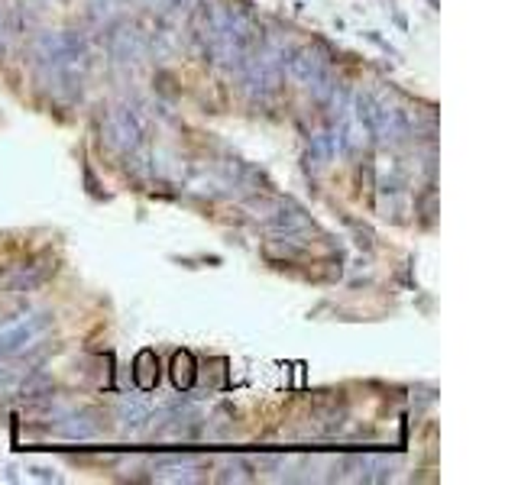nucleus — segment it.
I'll list each match as a JSON object with an SVG mask.
<instances>
[{
    "label": "nucleus",
    "instance_id": "obj_7",
    "mask_svg": "<svg viewBox=\"0 0 518 485\" xmlns=\"http://www.w3.org/2000/svg\"><path fill=\"white\" fill-rule=\"evenodd\" d=\"M62 437H68V440H94L97 427H94V424H85L81 417H68V421L62 424Z\"/></svg>",
    "mask_w": 518,
    "mask_h": 485
},
{
    "label": "nucleus",
    "instance_id": "obj_4",
    "mask_svg": "<svg viewBox=\"0 0 518 485\" xmlns=\"http://www.w3.org/2000/svg\"><path fill=\"white\" fill-rule=\"evenodd\" d=\"M104 139L107 146L117 152H133L146 143V120L140 117V111L120 103V107H111L107 117H104Z\"/></svg>",
    "mask_w": 518,
    "mask_h": 485
},
{
    "label": "nucleus",
    "instance_id": "obj_5",
    "mask_svg": "<svg viewBox=\"0 0 518 485\" xmlns=\"http://www.w3.org/2000/svg\"><path fill=\"white\" fill-rule=\"evenodd\" d=\"M146 52H149V46H146L143 32H136V30L111 32V56L117 58V62H136V58H143Z\"/></svg>",
    "mask_w": 518,
    "mask_h": 485
},
{
    "label": "nucleus",
    "instance_id": "obj_9",
    "mask_svg": "<svg viewBox=\"0 0 518 485\" xmlns=\"http://www.w3.org/2000/svg\"><path fill=\"white\" fill-rule=\"evenodd\" d=\"M192 382H195L192 353H178V356H175V385H178V389H192Z\"/></svg>",
    "mask_w": 518,
    "mask_h": 485
},
{
    "label": "nucleus",
    "instance_id": "obj_2",
    "mask_svg": "<svg viewBox=\"0 0 518 485\" xmlns=\"http://www.w3.org/2000/svg\"><path fill=\"white\" fill-rule=\"evenodd\" d=\"M253 210L276 237L288 239L295 246H302V237H308L314 230V223L304 214V207H298L295 201H288V198H259V201H253Z\"/></svg>",
    "mask_w": 518,
    "mask_h": 485
},
{
    "label": "nucleus",
    "instance_id": "obj_10",
    "mask_svg": "<svg viewBox=\"0 0 518 485\" xmlns=\"http://www.w3.org/2000/svg\"><path fill=\"white\" fill-rule=\"evenodd\" d=\"M16 30H20V20L10 16L7 10L0 7V56L7 52V39H10V36H16Z\"/></svg>",
    "mask_w": 518,
    "mask_h": 485
},
{
    "label": "nucleus",
    "instance_id": "obj_6",
    "mask_svg": "<svg viewBox=\"0 0 518 485\" xmlns=\"http://www.w3.org/2000/svg\"><path fill=\"white\" fill-rule=\"evenodd\" d=\"M117 414H120V421L127 424V427H140V424H146L152 417V411H149L146 401H120Z\"/></svg>",
    "mask_w": 518,
    "mask_h": 485
},
{
    "label": "nucleus",
    "instance_id": "obj_1",
    "mask_svg": "<svg viewBox=\"0 0 518 485\" xmlns=\"http://www.w3.org/2000/svg\"><path fill=\"white\" fill-rule=\"evenodd\" d=\"M285 68L292 72V78L302 84V88L311 91V97L318 103L327 101V94L334 91L337 78L331 72V58H327V49L324 46H302V49H292L288 52V62Z\"/></svg>",
    "mask_w": 518,
    "mask_h": 485
},
{
    "label": "nucleus",
    "instance_id": "obj_3",
    "mask_svg": "<svg viewBox=\"0 0 518 485\" xmlns=\"http://www.w3.org/2000/svg\"><path fill=\"white\" fill-rule=\"evenodd\" d=\"M52 314L49 310H36L26 317H16L13 324L0 327V359H16L36 350L49 334H52Z\"/></svg>",
    "mask_w": 518,
    "mask_h": 485
},
{
    "label": "nucleus",
    "instance_id": "obj_8",
    "mask_svg": "<svg viewBox=\"0 0 518 485\" xmlns=\"http://www.w3.org/2000/svg\"><path fill=\"white\" fill-rule=\"evenodd\" d=\"M49 272L46 269H36V265H26L23 272H20V275H16L13 282H10V288H13V291H32V288L39 285L42 279H46Z\"/></svg>",
    "mask_w": 518,
    "mask_h": 485
}]
</instances>
